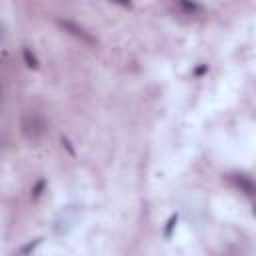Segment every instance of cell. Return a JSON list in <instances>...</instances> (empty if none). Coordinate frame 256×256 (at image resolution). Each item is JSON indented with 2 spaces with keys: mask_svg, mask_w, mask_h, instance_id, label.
<instances>
[{
  "mask_svg": "<svg viewBox=\"0 0 256 256\" xmlns=\"http://www.w3.org/2000/svg\"><path fill=\"white\" fill-rule=\"evenodd\" d=\"M20 128L28 140L36 142L46 134V120L38 112H24L20 118Z\"/></svg>",
  "mask_w": 256,
  "mask_h": 256,
  "instance_id": "6da1fadb",
  "label": "cell"
},
{
  "mask_svg": "<svg viewBox=\"0 0 256 256\" xmlns=\"http://www.w3.org/2000/svg\"><path fill=\"white\" fill-rule=\"evenodd\" d=\"M56 24H58L66 34L78 38L80 42H84V44H88V46H96V38H94L90 32H86L82 26H78L76 22H72V20H58Z\"/></svg>",
  "mask_w": 256,
  "mask_h": 256,
  "instance_id": "7a4b0ae2",
  "label": "cell"
},
{
  "mask_svg": "<svg viewBox=\"0 0 256 256\" xmlns=\"http://www.w3.org/2000/svg\"><path fill=\"white\" fill-rule=\"evenodd\" d=\"M234 184L240 188V192H244L246 196L254 194V182L250 180V176L246 174H234Z\"/></svg>",
  "mask_w": 256,
  "mask_h": 256,
  "instance_id": "3957f363",
  "label": "cell"
},
{
  "mask_svg": "<svg viewBox=\"0 0 256 256\" xmlns=\"http://www.w3.org/2000/svg\"><path fill=\"white\" fill-rule=\"evenodd\" d=\"M176 2V6L182 10V12H186V14H200L202 12V4H198L196 0H174Z\"/></svg>",
  "mask_w": 256,
  "mask_h": 256,
  "instance_id": "277c9868",
  "label": "cell"
},
{
  "mask_svg": "<svg viewBox=\"0 0 256 256\" xmlns=\"http://www.w3.org/2000/svg\"><path fill=\"white\" fill-rule=\"evenodd\" d=\"M24 60H26V66L28 68H38V60H36V56L30 52L28 48L24 50Z\"/></svg>",
  "mask_w": 256,
  "mask_h": 256,
  "instance_id": "5b68a950",
  "label": "cell"
},
{
  "mask_svg": "<svg viewBox=\"0 0 256 256\" xmlns=\"http://www.w3.org/2000/svg\"><path fill=\"white\" fill-rule=\"evenodd\" d=\"M176 220H178V216H176V214H174V216H170V220H168V226H166V236H170V232H172V228H174Z\"/></svg>",
  "mask_w": 256,
  "mask_h": 256,
  "instance_id": "8992f818",
  "label": "cell"
},
{
  "mask_svg": "<svg viewBox=\"0 0 256 256\" xmlns=\"http://www.w3.org/2000/svg\"><path fill=\"white\" fill-rule=\"evenodd\" d=\"M42 188H44V180H40V182L36 184V188H34V192H32V196H34V198H38V196L42 194Z\"/></svg>",
  "mask_w": 256,
  "mask_h": 256,
  "instance_id": "52a82bcc",
  "label": "cell"
},
{
  "mask_svg": "<svg viewBox=\"0 0 256 256\" xmlns=\"http://www.w3.org/2000/svg\"><path fill=\"white\" fill-rule=\"evenodd\" d=\"M110 2H114V4H122V6H130V4H132V0H110Z\"/></svg>",
  "mask_w": 256,
  "mask_h": 256,
  "instance_id": "ba28073f",
  "label": "cell"
}]
</instances>
